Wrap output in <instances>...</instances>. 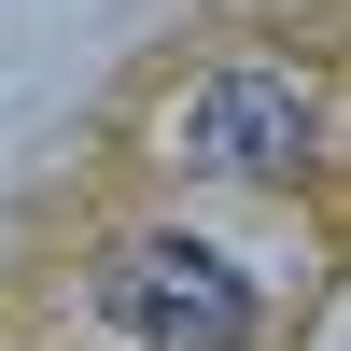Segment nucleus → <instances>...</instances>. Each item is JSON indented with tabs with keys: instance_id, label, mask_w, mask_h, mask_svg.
Here are the masks:
<instances>
[{
	"instance_id": "f257e3e1",
	"label": "nucleus",
	"mask_w": 351,
	"mask_h": 351,
	"mask_svg": "<svg viewBox=\"0 0 351 351\" xmlns=\"http://www.w3.org/2000/svg\"><path fill=\"white\" fill-rule=\"evenodd\" d=\"M99 309L127 324L141 351H253V281L225 267L211 239H112L99 253Z\"/></svg>"
},
{
	"instance_id": "f03ea898",
	"label": "nucleus",
	"mask_w": 351,
	"mask_h": 351,
	"mask_svg": "<svg viewBox=\"0 0 351 351\" xmlns=\"http://www.w3.org/2000/svg\"><path fill=\"white\" fill-rule=\"evenodd\" d=\"M309 141H324L309 71H281V56H225V71L183 99L169 155H183L197 183H281V169H309Z\"/></svg>"
}]
</instances>
